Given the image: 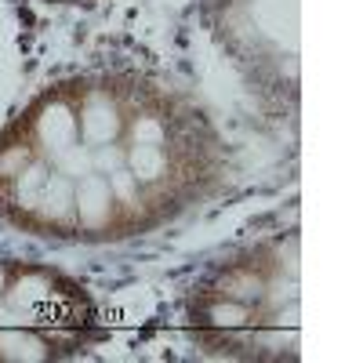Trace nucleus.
<instances>
[{
	"mask_svg": "<svg viewBox=\"0 0 363 363\" xmlns=\"http://www.w3.org/2000/svg\"><path fill=\"white\" fill-rule=\"evenodd\" d=\"M301 240L277 233L222 258L193 284L186 327L203 356L294 363L301 356Z\"/></svg>",
	"mask_w": 363,
	"mask_h": 363,
	"instance_id": "obj_2",
	"label": "nucleus"
},
{
	"mask_svg": "<svg viewBox=\"0 0 363 363\" xmlns=\"http://www.w3.org/2000/svg\"><path fill=\"white\" fill-rule=\"evenodd\" d=\"M218 44L272 99H298V0H207Z\"/></svg>",
	"mask_w": 363,
	"mask_h": 363,
	"instance_id": "obj_4",
	"label": "nucleus"
},
{
	"mask_svg": "<svg viewBox=\"0 0 363 363\" xmlns=\"http://www.w3.org/2000/svg\"><path fill=\"white\" fill-rule=\"evenodd\" d=\"M48 4H95V0H48Z\"/></svg>",
	"mask_w": 363,
	"mask_h": 363,
	"instance_id": "obj_5",
	"label": "nucleus"
},
{
	"mask_svg": "<svg viewBox=\"0 0 363 363\" xmlns=\"http://www.w3.org/2000/svg\"><path fill=\"white\" fill-rule=\"evenodd\" d=\"M102 338L99 306L55 265L0 258V363L73 359Z\"/></svg>",
	"mask_w": 363,
	"mask_h": 363,
	"instance_id": "obj_3",
	"label": "nucleus"
},
{
	"mask_svg": "<svg viewBox=\"0 0 363 363\" xmlns=\"http://www.w3.org/2000/svg\"><path fill=\"white\" fill-rule=\"evenodd\" d=\"M229 149L182 91L84 73L40 91L0 131V218L80 244L145 236L222 186Z\"/></svg>",
	"mask_w": 363,
	"mask_h": 363,
	"instance_id": "obj_1",
	"label": "nucleus"
}]
</instances>
